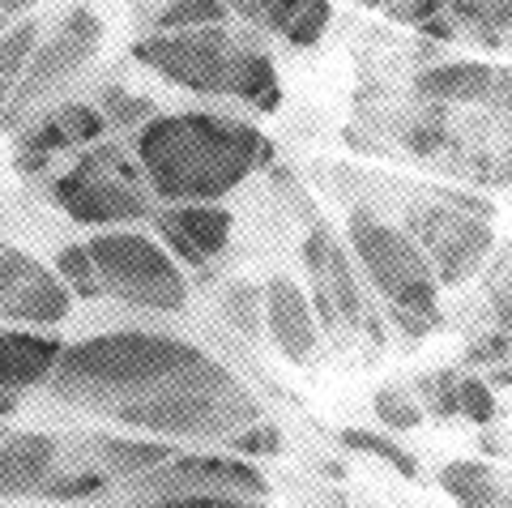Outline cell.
Instances as JSON below:
<instances>
[{"label":"cell","instance_id":"obj_1","mask_svg":"<svg viewBox=\"0 0 512 508\" xmlns=\"http://www.w3.org/2000/svg\"><path fill=\"white\" fill-rule=\"evenodd\" d=\"M52 402L158 440H218L265 423L231 368L167 333H99L64 351Z\"/></svg>","mask_w":512,"mask_h":508},{"label":"cell","instance_id":"obj_2","mask_svg":"<svg viewBox=\"0 0 512 508\" xmlns=\"http://www.w3.org/2000/svg\"><path fill=\"white\" fill-rule=\"evenodd\" d=\"M133 158L158 201L218 205L252 171L274 167V141L248 120L180 111L150 120L137 133Z\"/></svg>","mask_w":512,"mask_h":508},{"label":"cell","instance_id":"obj_3","mask_svg":"<svg viewBox=\"0 0 512 508\" xmlns=\"http://www.w3.org/2000/svg\"><path fill=\"white\" fill-rule=\"evenodd\" d=\"M133 56L171 86L192 94H231L256 111H274L282 103L278 69L261 47L231 35L227 26L184 30V35H141Z\"/></svg>","mask_w":512,"mask_h":508},{"label":"cell","instance_id":"obj_4","mask_svg":"<svg viewBox=\"0 0 512 508\" xmlns=\"http://www.w3.org/2000/svg\"><path fill=\"white\" fill-rule=\"evenodd\" d=\"M52 197L82 227H124L154 214V193L141 176L137 158H124L120 146H94L56 180Z\"/></svg>","mask_w":512,"mask_h":508},{"label":"cell","instance_id":"obj_5","mask_svg":"<svg viewBox=\"0 0 512 508\" xmlns=\"http://www.w3.org/2000/svg\"><path fill=\"white\" fill-rule=\"evenodd\" d=\"M346 235H350V248H355L367 282L380 291L384 304L406 308V312H440L436 269H431L423 248L402 227H389L372 210H355L346 218Z\"/></svg>","mask_w":512,"mask_h":508},{"label":"cell","instance_id":"obj_6","mask_svg":"<svg viewBox=\"0 0 512 508\" xmlns=\"http://www.w3.org/2000/svg\"><path fill=\"white\" fill-rule=\"evenodd\" d=\"M94 265H99L103 291L133 308L180 312L188 304V282L171 252L158 248L150 235L137 231H99L86 240Z\"/></svg>","mask_w":512,"mask_h":508},{"label":"cell","instance_id":"obj_7","mask_svg":"<svg viewBox=\"0 0 512 508\" xmlns=\"http://www.w3.org/2000/svg\"><path fill=\"white\" fill-rule=\"evenodd\" d=\"M487 218V205H448L440 197L406 210V235L423 248L440 287H461L483 269L495 244V227Z\"/></svg>","mask_w":512,"mask_h":508},{"label":"cell","instance_id":"obj_8","mask_svg":"<svg viewBox=\"0 0 512 508\" xmlns=\"http://www.w3.org/2000/svg\"><path fill=\"white\" fill-rule=\"evenodd\" d=\"M99 39H103V22H99V13H94V9L77 5V9L64 13V22L56 26V35L35 52L30 69L22 73L18 90H13L9 111H5L9 129L22 116H30V111H35L43 99H52L60 86H69L73 77L94 60V52H99Z\"/></svg>","mask_w":512,"mask_h":508},{"label":"cell","instance_id":"obj_9","mask_svg":"<svg viewBox=\"0 0 512 508\" xmlns=\"http://www.w3.org/2000/svg\"><path fill=\"white\" fill-rule=\"evenodd\" d=\"M269 491L265 474L239 462V457H214V453H180L167 466L150 470L146 479H133L124 496L133 508L175 496H235V500H261Z\"/></svg>","mask_w":512,"mask_h":508},{"label":"cell","instance_id":"obj_10","mask_svg":"<svg viewBox=\"0 0 512 508\" xmlns=\"http://www.w3.org/2000/svg\"><path fill=\"white\" fill-rule=\"evenodd\" d=\"M73 291L52 274L47 265H39L30 252L5 248L0 252V316L22 325H56L69 316Z\"/></svg>","mask_w":512,"mask_h":508},{"label":"cell","instance_id":"obj_11","mask_svg":"<svg viewBox=\"0 0 512 508\" xmlns=\"http://www.w3.org/2000/svg\"><path fill=\"white\" fill-rule=\"evenodd\" d=\"M303 261H308L312 287H320V291L333 299V308H338L342 325L355 329V333L359 329L372 333V342H384V325H380V316L367 308V299L359 291L355 269H350V252H342V244L333 240L329 227H312V235L303 240Z\"/></svg>","mask_w":512,"mask_h":508},{"label":"cell","instance_id":"obj_12","mask_svg":"<svg viewBox=\"0 0 512 508\" xmlns=\"http://www.w3.org/2000/svg\"><path fill=\"white\" fill-rule=\"evenodd\" d=\"M414 94L427 103H483L495 111H512V69L478 65V60H440L436 69L414 77Z\"/></svg>","mask_w":512,"mask_h":508},{"label":"cell","instance_id":"obj_13","mask_svg":"<svg viewBox=\"0 0 512 508\" xmlns=\"http://www.w3.org/2000/svg\"><path fill=\"white\" fill-rule=\"evenodd\" d=\"M158 231H163L167 248L180 261H188L192 269L210 265L231 240V210L222 205H167L158 210Z\"/></svg>","mask_w":512,"mask_h":508},{"label":"cell","instance_id":"obj_14","mask_svg":"<svg viewBox=\"0 0 512 508\" xmlns=\"http://www.w3.org/2000/svg\"><path fill=\"white\" fill-rule=\"evenodd\" d=\"M60 474V440L43 432H18L0 440V500L43 496Z\"/></svg>","mask_w":512,"mask_h":508},{"label":"cell","instance_id":"obj_15","mask_svg":"<svg viewBox=\"0 0 512 508\" xmlns=\"http://www.w3.org/2000/svg\"><path fill=\"white\" fill-rule=\"evenodd\" d=\"M265 329L274 333L282 359H291L295 368L312 363L316 342H320V325L312 312V299L295 287L291 278H274L265 287Z\"/></svg>","mask_w":512,"mask_h":508},{"label":"cell","instance_id":"obj_16","mask_svg":"<svg viewBox=\"0 0 512 508\" xmlns=\"http://www.w3.org/2000/svg\"><path fill=\"white\" fill-rule=\"evenodd\" d=\"M60 338H47V333H26V329H0V389L5 393H22L39 389L56 376L60 359H64Z\"/></svg>","mask_w":512,"mask_h":508},{"label":"cell","instance_id":"obj_17","mask_svg":"<svg viewBox=\"0 0 512 508\" xmlns=\"http://www.w3.org/2000/svg\"><path fill=\"white\" fill-rule=\"evenodd\" d=\"M86 449L94 453V462L107 479H146L150 470L167 466L171 457H180V449L167 440H128V436H86Z\"/></svg>","mask_w":512,"mask_h":508},{"label":"cell","instance_id":"obj_18","mask_svg":"<svg viewBox=\"0 0 512 508\" xmlns=\"http://www.w3.org/2000/svg\"><path fill=\"white\" fill-rule=\"evenodd\" d=\"M133 18L150 30V35H184V30L205 26H227L235 13L222 0H171V5H137Z\"/></svg>","mask_w":512,"mask_h":508},{"label":"cell","instance_id":"obj_19","mask_svg":"<svg viewBox=\"0 0 512 508\" xmlns=\"http://www.w3.org/2000/svg\"><path fill=\"white\" fill-rule=\"evenodd\" d=\"M440 487L457 508H500V479H495V470L487 462L457 457V462H448L440 470Z\"/></svg>","mask_w":512,"mask_h":508},{"label":"cell","instance_id":"obj_20","mask_svg":"<svg viewBox=\"0 0 512 508\" xmlns=\"http://www.w3.org/2000/svg\"><path fill=\"white\" fill-rule=\"evenodd\" d=\"M56 274H60V282L77 299H99V295H107L103 291V278H99V265H94L86 244H64L60 257H56Z\"/></svg>","mask_w":512,"mask_h":508},{"label":"cell","instance_id":"obj_21","mask_svg":"<svg viewBox=\"0 0 512 508\" xmlns=\"http://www.w3.org/2000/svg\"><path fill=\"white\" fill-rule=\"evenodd\" d=\"M39 47L43 43H39V22L35 18H22L18 26H9L5 35H0V82L9 86V77H22Z\"/></svg>","mask_w":512,"mask_h":508},{"label":"cell","instance_id":"obj_22","mask_svg":"<svg viewBox=\"0 0 512 508\" xmlns=\"http://www.w3.org/2000/svg\"><path fill=\"white\" fill-rule=\"evenodd\" d=\"M342 444L346 449H355V453H372L380 457L384 466H393L402 479H419V462H414V453L402 449L397 440L389 436H380V432H359V427H342Z\"/></svg>","mask_w":512,"mask_h":508},{"label":"cell","instance_id":"obj_23","mask_svg":"<svg viewBox=\"0 0 512 508\" xmlns=\"http://www.w3.org/2000/svg\"><path fill=\"white\" fill-rule=\"evenodd\" d=\"M60 150H69V141H64V133L56 129V120L47 116L39 129H30L26 137H22V146H18V154H13V167L22 171V176H39V171L52 163V158L60 154Z\"/></svg>","mask_w":512,"mask_h":508},{"label":"cell","instance_id":"obj_24","mask_svg":"<svg viewBox=\"0 0 512 508\" xmlns=\"http://www.w3.org/2000/svg\"><path fill=\"white\" fill-rule=\"evenodd\" d=\"M222 312L231 316V325L244 333V338H256L265 325V291L256 282H231L222 291Z\"/></svg>","mask_w":512,"mask_h":508},{"label":"cell","instance_id":"obj_25","mask_svg":"<svg viewBox=\"0 0 512 508\" xmlns=\"http://www.w3.org/2000/svg\"><path fill=\"white\" fill-rule=\"evenodd\" d=\"M52 120H56V129L64 133V141H69V150L94 146V141L103 137V129H107L103 111H94V107H86V103H64V107L52 111Z\"/></svg>","mask_w":512,"mask_h":508},{"label":"cell","instance_id":"obj_26","mask_svg":"<svg viewBox=\"0 0 512 508\" xmlns=\"http://www.w3.org/2000/svg\"><path fill=\"white\" fill-rule=\"evenodd\" d=\"M333 22V5L329 0H295V18L291 26H286V43H295V47H312L325 39V30Z\"/></svg>","mask_w":512,"mask_h":508},{"label":"cell","instance_id":"obj_27","mask_svg":"<svg viewBox=\"0 0 512 508\" xmlns=\"http://www.w3.org/2000/svg\"><path fill=\"white\" fill-rule=\"evenodd\" d=\"M107 491V474L103 470H73V474H56L52 483L43 487V500L52 504H73V500H99Z\"/></svg>","mask_w":512,"mask_h":508},{"label":"cell","instance_id":"obj_28","mask_svg":"<svg viewBox=\"0 0 512 508\" xmlns=\"http://www.w3.org/2000/svg\"><path fill=\"white\" fill-rule=\"evenodd\" d=\"M419 393L427 398V410L436 419H461V376L457 372H427L419 376Z\"/></svg>","mask_w":512,"mask_h":508},{"label":"cell","instance_id":"obj_29","mask_svg":"<svg viewBox=\"0 0 512 508\" xmlns=\"http://www.w3.org/2000/svg\"><path fill=\"white\" fill-rule=\"evenodd\" d=\"M402 141H406V150H410V154H419V158L436 154L444 141H448L444 107H427V111H419V116H414L406 129H402Z\"/></svg>","mask_w":512,"mask_h":508},{"label":"cell","instance_id":"obj_30","mask_svg":"<svg viewBox=\"0 0 512 508\" xmlns=\"http://www.w3.org/2000/svg\"><path fill=\"white\" fill-rule=\"evenodd\" d=\"M372 410H376V419H380L384 427H393V432H414V427L423 423V410H419V402H410L406 393H402V389H393V385L376 389Z\"/></svg>","mask_w":512,"mask_h":508},{"label":"cell","instance_id":"obj_31","mask_svg":"<svg viewBox=\"0 0 512 508\" xmlns=\"http://www.w3.org/2000/svg\"><path fill=\"white\" fill-rule=\"evenodd\" d=\"M495 389L491 380L483 376H461V419H470L478 427H491L495 423Z\"/></svg>","mask_w":512,"mask_h":508},{"label":"cell","instance_id":"obj_32","mask_svg":"<svg viewBox=\"0 0 512 508\" xmlns=\"http://www.w3.org/2000/svg\"><path fill=\"white\" fill-rule=\"evenodd\" d=\"M103 103H107L111 124H141V129H146L150 120H158L150 99H133V94H124V90H107Z\"/></svg>","mask_w":512,"mask_h":508},{"label":"cell","instance_id":"obj_33","mask_svg":"<svg viewBox=\"0 0 512 508\" xmlns=\"http://www.w3.org/2000/svg\"><path fill=\"white\" fill-rule=\"evenodd\" d=\"M227 449H235V453H244V457H274L278 449H282V432L274 423H256L252 432H244V436H235Z\"/></svg>","mask_w":512,"mask_h":508},{"label":"cell","instance_id":"obj_34","mask_svg":"<svg viewBox=\"0 0 512 508\" xmlns=\"http://www.w3.org/2000/svg\"><path fill=\"white\" fill-rule=\"evenodd\" d=\"M384 18H393V22H406V26H427L436 13L444 9V0H397V5H376Z\"/></svg>","mask_w":512,"mask_h":508},{"label":"cell","instance_id":"obj_35","mask_svg":"<svg viewBox=\"0 0 512 508\" xmlns=\"http://www.w3.org/2000/svg\"><path fill=\"white\" fill-rule=\"evenodd\" d=\"M508 355H512V338H508V333H500V329H491L487 338H478L466 351V363H470V368H491V363H504Z\"/></svg>","mask_w":512,"mask_h":508},{"label":"cell","instance_id":"obj_36","mask_svg":"<svg viewBox=\"0 0 512 508\" xmlns=\"http://www.w3.org/2000/svg\"><path fill=\"white\" fill-rule=\"evenodd\" d=\"M389 325L406 338H427L440 325V312H406V308H389Z\"/></svg>","mask_w":512,"mask_h":508},{"label":"cell","instance_id":"obj_37","mask_svg":"<svg viewBox=\"0 0 512 508\" xmlns=\"http://www.w3.org/2000/svg\"><path fill=\"white\" fill-rule=\"evenodd\" d=\"M141 508H252V504L235 496H175V500H154Z\"/></svg>","mask_w":512,"mask_h":508},{"label":"cell","instance_id":"obj_38","mask_svg":"<svg viewBox=\"0 0 512 508\" xmlns=\"http://www.w3.org/2000/svg\"><path fill=\"white\" fill-rule=\"evenodd\" d=\"M423 35H427V39H440V43H457V39H461V26H457V18H453V13H448V5H444L436 18L423 26Z\"/></svg>","mask_w":512,"mask_h":508},{"label":"cell","instance_id":"obj_39","mask_svg":"<svg viewBox=\"0 0 512 508\" xmlns=\"http://www.w3.org/2000/svg\"><path fill=\"white\" fill-rule=\"evenodd\" d=\"M18 13H30V5H13V0H5V5H0V26L5 22L18 26Z\"/></svg>","mask_w":512,"mask_h":508},{"label":"cell","instance_id":"obj_40","mask_svg":"<svg viewBox=\"0 0 512 508\" xmlns=\"http://www.w3.org/2000/svg\"><path fill=\"white\" fill-rule=\"evenodd\" d=\"M18 393H5V389H0V419H9L13 415V410H18Z\"/></svg>","mask_w":512,"mask_h":508},{"label":"cell","instance_id":"obj_41","mask_svg":"<svg viewBox=\"0 0 512 508\" xmlns=\"http://www.w3.org/2000/svg\"><path fill=\"white\" fill-rule=\"evenodd\" d=\"M504 176L512 180V150H508V158H504Z\"/></svg>","mask_w":512,"mask_h":508},{"label":"cell","instance_id":"obj_42","mask_svg":"<svg viewBox=\"0 0 512 508\" xmlns=\"http://www.w3.org/2000/svg\"><path fill=\"white\" fill-rule=\"evenodd\" d=\"M0 440H5V436H0Z\"/></svg>","mask_w":512,"mask_h":508}]
</instances>
